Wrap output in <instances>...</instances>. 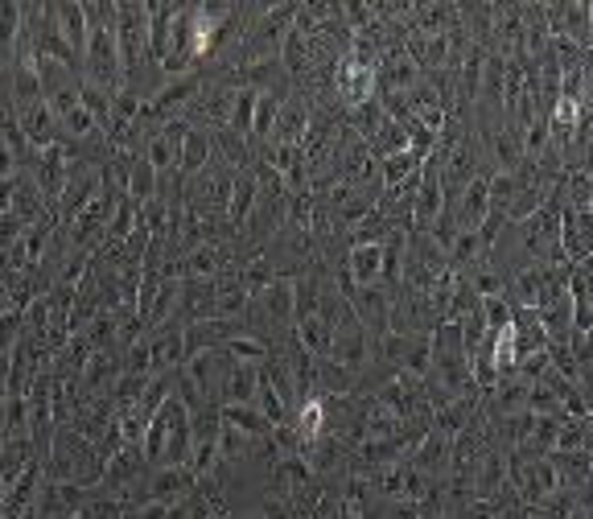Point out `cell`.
<instances>
[{
  "label": "cell",
  "mask_w": 593,
  "mask_h": 519,
  "mask_svg": "<svg viewBox=\"0 0 593 519\" xmlns=\"http://www.w3.org/2000/svg\"><path fill=\"white\" fill-rule=\"evenodd\" d=\"M141 450L149 466H185L190 462V408L178 395H165V404L153 413Z\"/></svg>",
  "instance_id": "cell-1"
},
{
  "label": "cell",
  "mask_w": 593,
  "mask_h": 519,
  "mask_svg": "<svg viewBox=\"0 0 593 519\" xmlns=\"http://www.w3.org/2000/svg\"><path fill=\"white\" fill-rule=\"evenodd\" d=\"M46 478L54 482H70V486H95L103 478V462L95 441L79 437L75 429L59 425L54 429V441H50V457H46Z\"/></svg>",
  "instance_id": "cell-2"
},
{
  "label": "cell",
  "mask_w": 593,
  "mask_h": 519,
  "mask_svg": "<svg viewBox=\"0 0 593 519\" xmlns=\"http://www.w3.org/2000/svg\"><path fill=\"white\" fill-rule=\"evenodd\" d=\"M549 38H565V42L590 50L593 46V4L590 0H549L540 4Z\"/></svg>",
  "instance_id": "cell-3"
},
{
  "label": "cell",
  "mask_w": 593,
  "mask_h": 519,
  "mask_svg": "<svg viewBox=\"0 0 593 519\" xmlns=\"http://www.w3.org/2000/svg\"><path fill=\"white\" fill-rule=\"evenodd\" d=\"M185 495H194V470H190V466H153V470L144 475L141 491H137V507H141V503H165V507H173V503H182Z\"/></svg>",
  "instance_id": "cell-4"
},
{
  "label": "cell",
  "mask_w": 593,
  "mask_h": 519,
  "mask_svg": "<svg viewBox=\"0 0 593 519\" xmlns=\"http://www.w3.org/2000/svg\"><path fill=\"white\" fill-rule=\"evenodd\" d=\"M144 347H149V372L153 375L178 372L185 363V326L178 317H169L162 326L144 330Z\"/></svg>",
  "instance_id": "cell-5"
},
{
  "label": "cell",
  "mask_w": 593,
  "mask_h": 519,
  "mask_svg": "<svg viewBox=\"0 0 593 519\" xmlns=\"http://www.w3.org/2000/svg\"><path fill=\"white\" fill-rule=\"evenodd\" d=\"M330 83H334V100L347 107H359L368 104V100H375V70L363 63H354V59H338V66H334V75H330Z\"/></svg>",
  "instance_id": "cell-6"
},
{
  "label": "cell",
  "mask_w": 593,
  "mask_h": 519,
  "mask_svg": "<svg viewBox=\"0 0 593 519\" xmlns=\"http://www.w3.org/2000/svg\"><path fill=\"white\" fill-rule=\"evenodd\" d=\"M306 128H309V104L301 95L288 91V100L281 104V112H276V125H272L265 145L268 148H301Z\"/></svg>",
  "instance_id": "cell-7"
},
{
  "label": "cell",
  "mask_w": 593,
  "mask_h": 519,
  "mask_svg": "<svg viewBox=\"0 0 593 519\" xmlns=\"http://www.w3.org/2000/svg\"><path fill=\"white\" fill-rule=\"evenodd\" d=\"M491 173H478L470 186L453 198V215H457V231H478L491 215V190H487Z\"/></svg>",
  "instance_id": "cell-8"
},
{
  "label": "cell",
  "mask_w": 593,
  "mask_h": 519,
  "mask_svg": "<svg viewBox=\"0 0 593 519\" xmlns=\"http://www.w3.org/2000/svg\"><path fill=\"white\" fill-rule=\"evenodd\" d=\"M560 251H565V260H569V264L590 260V251H593L590 210H565V215H560Z\"/></svg>",
  "instance_id": "cell-9"
},
{
  "label": "cell",
  "mask_w": 593,
  "mask_h": 519,
  "mask_svg": "<svg viewBox=\"0 0 593 519\" xmlns=\"http://www.w3.org/2000/svg\"><path fill=\"white\" fill-rule=\"evenodd\" d=\"M450 441H453V437L429 429V433L412 445L409 466H416L421 475H429V478H446V475H450Z\"/></svg>",
  "instance_id": "cell-10"
},
{
  "label": "cell",
  "mask_w": 593,
  "mask_h": 519,
  "mask_svg": "<svg viewBox=\"0 0 593 519\" xmlns=\"http://www.w3.org/2000/svg\"><path fill=\"white\" fill-rule=\"evenodd\" d=\"M46 9H50L54 25H59L62 42L70 46V54H75L82 66V50H87V13H82V4H75V0H54V4H46Z\"/></svg>",
  "instance_id": "cell-11"
},
{
  "label": "cell",
  "mask_w": 593,
  "mask_h": 519,
  "mask_svg": "<svg viewBox=\"0 0 593 519\" xmlns=\"http://www.w3.org/2000/svg\"><path fill=\"white\" fill-rule=\"evenodd\" d=\"M549 462H553L560 491H590V475H593L590 450H553Z\"/></svg>",
  "instance_id": "cell-12"
},
{
  "label": "cell",
  "mask_w": 593,
  "mask_h": 519,
  "mask_svg": "<svg viewBox=\"0 0 593 519\" xmlns=\"http://www.w3.org/2000/svg\"><path fill=\"white\" fill-rule=\"evenodd\" d=\"M343 269H347L354 289H363V285H379V276H384V248H379V244H359V248L347 251Z\"/></svg>",
  "instance_id": "cell-13"
},
{
  "label": "cell",
  "mask_w": 593,
  "mask_h": 519,
  "mask_svg": "<svg viewBox=\"0 0 593 519\" xmlns=\"http://www.w3.org/2000/svg\"><path fill=\"white\" fill-rule=\"evenodd\" d=\"M256 190H260V182H256V166L240 169L235 182H231V203H227V223L235 231H240V223H244L252 203H256Z\"/></svg>",
  "instance_id": "cell-14"
},
{
  "label": "cell",
  "mask_w": 593,
  "mask_h": 519,
  "mask_svg": "<svg viewBox=\"0 0 593 519\" xmlns=\"http://www.w3.org/2000/svg\"><path fill=\"white\" fill-rule=\"evenodd\" d=\"M210 132L206 128H190L185 132V141H182V157H178V178H194V173H203L206 161H210Z\"/></svg>",
  "instance_id": "cell-15"
},
{
  "label": "cell",
  "mask_w": 593,
  "mask_h": 519,
  "mask_svg": "<svg viewBox=\"0 0 593 519\" xmlns=\"http://www.w3.org/2000/svg\"><path fill=\"white\" fill-rule=\"evenodd\" d=\"M421 161H425V157H421V153H412V148L384 157V161H379V182H384V190L400 186V182H409L412 173L421 169Z\"/></svg>",
  "instance_id": "cell-16"
},
{
  "label": "cell",
  "mask_w": 593,
  "mask_h": 519,
  "mask_svg": "<svg viewBox=\"0 0 593 519\" xmlns=\"http://www.w3.org/2000/svg\"><path fill=\"white\" fill-rule=\"evenodd\" d=\"M137 207L141 203H149L153 194H157V173H153V166L144 161V157H132V169H128V190H124Z\"/></svg>",
  "instance_id": "cell-17"
},
{
  "label": "cell",
  "mask_w": 593,
  "mask_h": 519,
  "mask_svg": "<svg viewBox=\"0 0 593 519\" xmlns=\"http://www.w3.org/2000/svg\"><path fill=\"white\" fill-rule=\"evenodd\" d=\"M553 450H590V416H565Z\"/></svg>",
  "instance_id": "cell-18"
},
{
  "label": "cell",
  "mask_w": 593,
  "mask_h": 519,
  "mask_svg": "<svg viewBox=\"0 0 593 519\" xmlns=\"http://www.w3.org/2000/svg\"><path fill=\"white\" fill-rule=\"evenodd\" d=\"M272 281H281V276H276V269H272L268 260H260V256H256V260H247V264H240V285H244L247 297L265 293Z\"/></svg>",
  "instance_id": "cell-19"
},
{
  "label": "cell",
  "mask_w": 593,
  "mask_h": 519,
  "mask_svg": "<svg viewBox=\"0 0 593 519\" xmlns=\"http://www.w3.org/2000/svg\"><path fill=\"white\" fill-rule=\"evenodd\" d=\"M252 116H256V91L240 87V91H235V104H231V120H227V128L247 141V137H252Z\"/></svg>",
  "instance_id": "cell-20"
},
{
  "label": "cell",
  "mask_w": 593,
  "mask_h": 519,
  "mask_svg": "<svg viewBox=\"0 0 593 519\" xmlns=\"http://www.w3.org/2000/svg\"><path fill=\"white\" fill-rule=\"evenodd\" d=\"M21 34V4L17 0H0V50L13 59V46Z\"/></svg>",
  "instance_id": "cell-21"
},
{
  "label": "cell",
  "mask_w": 593,
  "mask_h": 519,
  "mask_svg": "<svg viewBox=\"0 0 593 519\" xmlns=\"http://www.w3.org/2000/svg\"><path fill=\"white\" fill-rule=\"evenodd\" d=\"M482 317H487V330L499 334L512 326V306L503 297H482Z\"/></svg>",
  "instance_id": "cell-22"
}]
</instances>
